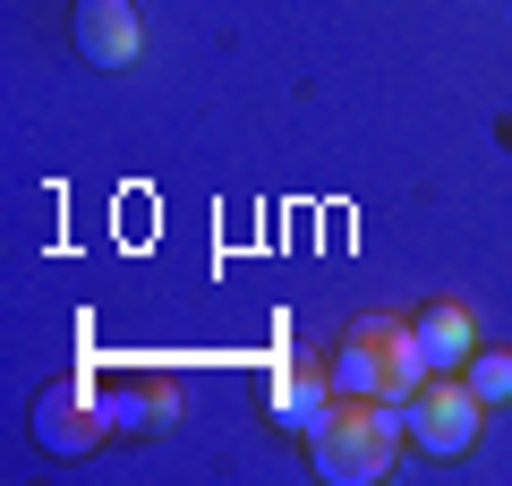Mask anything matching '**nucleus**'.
Here are the masks:
<instances>
[{
    "mask_svg": "<svg viewBox=\"0 0 512 486\" xmlns=\"http://www.w3.org/2000/svg\"><path fill=\"white\" fill-rule=\"evenodd\" d=\"M410 333H419L427 376H461V367H470V350H478V316H470L461 299H427L419 316H410Z\"/></svg>",
    "mask_w": 512,
    "mask_h": 486,
    "instance_id": "obj_5",
    "label": "nucleus"
},
{
    "mask_svg": "<svg viewBox=\"0 0 512 486\" xmlns=\"http://www.w3.org/2000/svg\"><path fill=\"white\" fill-rule=\"evenodd\" d=\"M77 52L94 60V69H128V60L146 52V26H137V9L128 0H77Z\"/></svg>",
    "mask_w": 512,
    "mask_h": 486,
    "instance_id": "obj_4",
    "label": "nucleus"
},
{
    "mask_svg": "<svg viewBox=\"0 0 512 486\" xmlns=\"http://www.w3.org/2000/svg\"><path fill=\"white\" fill-rule=\"evenodd\" d=\"M478 418H487V401L461 376H427L419 393L402 401V427H410V444H419L427 461H461V452L478 444Z\"/></svg>",
    "mask_w": 512,
    "mask_h": 486,
    "instance_id": "obj_3",
    "label": "nucleus"
},
{
    "mask_svg": "<svg viewBox=\"0 0 512 486\" xmlns=\"http://www.w3.org/2000/svg\"><path fill=\"white\" fill-rule=\"evenodd\" d=\"M461 384H470V393L487 401V410H504V401H512V350H470Z\"/></svg>",
    "mask_w": 512,
    "mask_h": 486,
    "instance_id": "obj_8",
    "label": "nucleus"
},
{
    "mask_svg": "<svg viewBox=\"0 0 512 486\" xmlns=\"http://www.w3.org/2000/svg\"><path fill=\"white\" fill-rule=\"evenodd\" d=\"M410 444L402 427V401H376V393H333L325 418L308 427V452H316V478L333 486H376L393 469V452Z\"/></svg>",
    "mask_w": 512,
    "mask_h": 486,
    "instance_id": "obj_1",
    "label": "nucleus"
},
{
    "mask_svg": "<svg viewBox=\"0 0 512 486\" xmlns=\"http://www.w3.org/2000/svg\"><path fill=\"white\" fill-rule=\"evenodd\" d=\"M325 401H333V359H316V350H291V359L274 367V418H291L299 435L325 418Z\"/></svg>",
    "mask_w": 512,
    "mask_h": 486,
    "instance_id": "obj_6",
    "label": "nucleus"
},
{
    "mask_svg": "<svg viewBox=\"0 0 512 486\" xmlns=\"http://www.w3.org/2000/svg\"><path fill=\"white\" fill-rule=\"evenodd\" d=\"M94 435H111V410L86 393V384H69V393H52V401H43V444L77 452V444H94Z\"/></svg>",
    "mask_w": 512,
    "mask_h": 486,
    "instance_id": "obj_7",
    "label": "nucleus"
},
{
    "mask_svg": "<svg viewBox=\"0 0 512 486\" xmlns=\"http://www.w3.org/2000/svg\"><path fill=\"white\" fill-rule=\"evenodd\" d=\"M427 384V359H419V333L410 316H359L333 350V393H376V401H410Z\"/></svg>",
    "mask_w": 512,
    "mask_h": 486,
    "instance_id": "obj_2",
    "label": "nucleus"
}]
</instances>
